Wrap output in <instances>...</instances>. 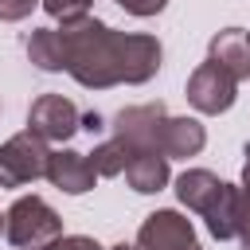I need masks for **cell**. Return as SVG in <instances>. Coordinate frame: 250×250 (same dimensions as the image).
I'll use <instances>...</instances> for the list:
<instances>
[{
	"mask_svg": "<svg viewBox=\"0 0 250 250\" xmlns=\"http://www.w3.org/2000/svg\"><path fill=\"white\" fill-rule=\"evenodd\" d=\"M141 242H145V250H199L191 238V227L172 211L152 215L141 230Z\"/></svg>",
	"mask_w": 250,
	"mask_h": 250,
	"instance_id": "1",
	"label": "cell"
},
{
	"mask_svg": "<svg viewBox=\"0 0 250 250\" xmlns=\"http://www.w3.org/2000/svg\"><path fill=\"white\" fill-rule=\"evenodd\" d=\"M59 219L39 199H20L12 207V242H39L43 234H55Z\"/></svg>",
	"mask_w": 250,
	"mask_h": 250,
	"instance_id": "2",
	"label": "cell"
},
{
	"mask_svg": "<svg viewBox=\"0 0 250 250\" xmlns=\"http://www.w3.org/2000/svg\"><path fill=\"white\" fill-rule=\"evenodd\" d=\"M39 172H43V152L39 145L27 152V137H16L8 148H0V184H20Z\"/></svg>",
	"mask_w": 250,
	"mask_h": 250,
	"instance_id": "3",
	"label": "cell"
},
{
	"mask_svg": "<svg viewBox=\"0 0 250 250\" xmlns=\"http://www.w3.org/2000/svg\"><path fill=\"white\" fill-rule=\"evenodd\" d=\"M191 102L199 109H227L230 105V78L219 70V62L203 66L195 78H191Z\"/></svg>",
	"mask_w": 250,
	"mask_h": 250,
	"instance_id": "4",
	"label": "cell"
},
{
	"mask_svg": "<svg viewBox=\"0 0 250 250\" xmlns=\"http://www.w3.org/2000/svg\"><path fill=\"white\" fill-rule=\"evenodd\" d=\"M31 125L47 137H66V133H74V105L62 98H43L31 109Z\"/></svg>",
	"mask_w": 250,
	"mask_h": 250,
	"instance_id": "5",
	"label": "cell"
},
{
	"mask_svg": "<svg viewBox=\"0 0 250 250\" xmlns=\"http://www.w3.org/2000/svg\"><path fill=\"white\" fill-rule=\"evenodd\" d=\"M47 172H51V180L62 184L66 191H86L90 180H94V164H86L78 152H59V156H51Z\"/></svg>",
	"mask_w": 250,
	"mask_h": 250,
	"instance_id": "6",
	"label": "cell"
},
{
	"mask_svg": "<svg viewBox=\"0 0 250 250\" xmlns=\"http://www.w3.org/2000/svg\"><path fill=\"white\" fill-rule=\"evenodd\" d=\"M82 4H86V0H47V8H51L55 16H70V12H82Z\"/></svg>",
	"mask_w": 250,
	"mask_h": 250,
	"instance_id": "7",
	"label": "cell"
},
{
	"mask_svg": "<svg viewBox=\"0 0 250 250\" xmlns=\"http://www.w3.org/2000/svg\"><path fill=\"white\" fill-rule=\"evenodd\" d=\"M117 4H125L129 12H141V16H148V12L164 8V0H117Z\"/></svg>",
	"mask_w": 250,
	"mask_h": 250,
	"instance_id": "8",
	"label": "cell"
},
{
	"mask_svg": "<svg viewBox=\"0 0 250 250\" xmlns=\"http://www.w3.org/2000/svg\"><path fill=\"white\" fill-rule=\"evenodd\" d=\"M27 8H31V0H0V16H8V20L12 16H23Z\"/></svg>",
	"mask_w": 250,
	"mask_h": 250,
	"instance_id": "9",
	"label": "cell"
},
{
	"mask_svg": "<svg viewBox=\"0 0 250 250\" xmlns=\"http://www.w3.org/2000/svg\"><path fill=\"white\" fill-rule=\"evenodd\" d=\"M51 250H98V246L86 242V238H66V242H59V246H51Z\"/></svg>",
	"mask_w": 250,
	"mask_h": 250,
	"instance_id": "10",
	"label": "cell"
},
{
	"mask_svg": "<svg viewBox=\"0 0 250 250\" xmlns=\"http://www.w3.org/2000/svg\"><path fill=\"white\" fill-rule=\"evenodd\" d=\"M246 184H250V164H246Z\"/></svg>",
	"mask_w": 250,
	"mask_h": 250,
	"instance_id": "11",
	"label": "cell"
},
{
	"mask_svg": "<svg viewBox=\"0 0 250 250\" xmlns=\"http://www.w3.org/2000/svg\"><path fill=\"white\" fill-rule=\"evenodd\" d=\"M117 250H125V246H117Z\"/></svg>",
	"mask_w": 250,
	"mask_h": 250,
	"instance_id": "12",
	"label": "cell"
}]
</instances>
